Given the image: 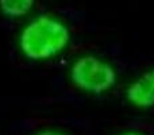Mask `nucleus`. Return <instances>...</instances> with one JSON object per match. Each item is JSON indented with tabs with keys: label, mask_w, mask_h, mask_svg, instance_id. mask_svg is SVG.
Masks as SVG:
<instances>
[{
	"label": "nucleus",
	"mask_w": 154,
	"mask_h": 135,
	"mask_svg": "<svg viewBox=\"0 0 154 135\" xmlns=\"http://www.w3.org/2000/svg\"><path fill=\"white\" fill-rule=\"evenodd\" d=\"M69 42V29L61 20L48 15L31 20L19 37L20 51L31 61L51 58L64 50Z\"/></svg>",
	"instance_id": "obj_1"
},
{
	"label": "nucleus",
	"mask_w": 154,
	"mask_h": 135,
	"mask_svg": "<svg viewBox=\"0 0 154 135\" xmlns=\"http://www.w3.org/2000/svg\"><path fill=\"white\" fill-rule=\"evenodd\" d=\"M70 81L77 89L100 95L116 84V72L112 65L95 56L77 58L70 68Z\"/></svg>",
	"instance_id": "obj_2"
},
{
	"label": "nucleus",
	"mask_w": 154,
	"mask_h": 135,
	"mask_svg": "<svg viewBox=\"0 0 154 135\" xmlns=\"http://www.w3.org/2000/svg\"><path fill=\"white\" fill-rule=\"evenodd\" d=\"M126 99L137 108L147 109L154 107V69L142 73L128 85Z\"/></svg>",
	"instance_id": "obj_3"
},
{
	"label": "nucleus",
	"mask_w": 154,
	"mask_h": 135,
	"mask_svg": "<svg viewBox=\"0 0 154 135\" xmlns=\"http://www.w3.org/2000/svg\"><path fill=\"white\" fill-rule=\"evenodd\" d=\"M35 0H0V11L10 18H20L30 12Z\"/></svg>",
	"instance_id": "obj_4"
},
{
	"label": "nucleus",
	"mask_w": 154,
	"mask_h": 135,
	"mask_svg": "<svg viewBox=\"0 0 154 135\" xmlns=\"http://www.w3.org/2000/svg\"><path fill=\"white\" fill-rule=\"evenodd\" d=\"M37 135H66V134L60 133V131H57V130H43V131H41V133H38Z\"/></svg>",
	"instance_id": "obj_5"
},
{
	"label": "nucleus",
	"mask_w": 154,
	"mask_h": 135,
	"mask_svg": "<svg viewBox=\"0 0 154 135\" xmlns=\"http://www.w3.org/2000/svg\"><path fill=\"white\" fill-rule=\"evenodd\" d=\"M122 135H141V134H137V133H126V134H122Z\"/></svg>",
	"instance_id": "obj_6"
}]
</instances>
